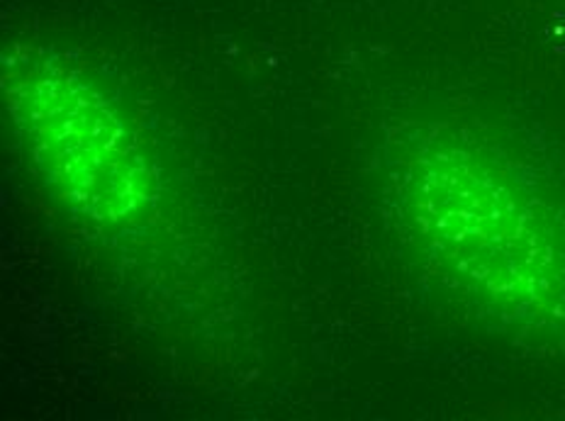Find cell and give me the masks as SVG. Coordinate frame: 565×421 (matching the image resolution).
Masks as SVG:
<instances>
[{
	"mask_svg": "<svg viewBox=\"0 0 565 421\" xmlns=\"http://www.w3.org/2000/svg\"><path fill=\"white\" fill-rule=\"evenodd\" d=\"M34 156L66 201L115 219L145 201L149 173L120 120L68 78H38L15 100Z\"/></svg>",
	"mask_w": 565,
	"mask_h": 421,
	"instance_id": "6da1fadb",
	"label": "cell"
}]
</instances>
